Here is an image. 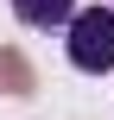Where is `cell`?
Instances as JSON below:
<instances>
[{"label":"cell","mask_w":114,"mask_h":120,"mask_svg":"<svg viewBox=\"0 0 114 120\" xmlns=\"http://www.w3.org/2000/svg\"><path fill=\"white\" fill-rule=\"evenodd\" d=\"M70 63L89 76L114 70V6H89L70 19Z\"/></svg>","instance_id":"6da1fadb"},{"label":"cell","mask_w":114,"mask_h":120,"mask_svg":"<svg viewBox=\"0 0 114 120\" xmlns=\"http://www.w3.org/2000/svg\"><path fill=\"white\" fill-rule=\"evenodd\" d=\"M13 13H19L25 25H44V32H51V25H70V19H76V0H13Z\"/></svg>","instance_id":"7a4b0ae2"},{"label":"cell","mask_w":114,"mask_h":120,"mask_svg":"<svg viewBox=\"0 0 114 120\" xmlns=\"http://www.w3.org/2000/svg\"><path fill=\"white\" fill-rule=\"evenodd\" d=\"M32 89H38L32 63H25L13 44H0V95H32Z\"/></svg>","instance_id":"3957f363"}]
</instances>
